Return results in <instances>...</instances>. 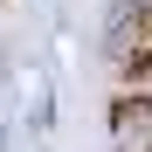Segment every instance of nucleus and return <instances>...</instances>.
<instances>
[{"instance_id": "obj_3", "label": "nucleus", "mask_w": 152, "mask_h": 152, "mask_svg": "<svg viewBox=\"0 0 152 152\" xmlns=\"http://www.w3.org/2000/svg\"><path fill=\"white\" fill-rule=\"evenodd\" d=\"M124 7H152V0H124Z\"/></svg>"}, {"instance_id": "obj_2", "label": "nucleus", "mask_w": 152, "mask_h": 152, "mask_svg": "<svg viewBox=\"0 0 152 152\" xmlns=\"http://www.w3.org/2000/svg\"><path fill=\"white\" fill-rule=\"evenodd\" d=\"M111 124L118 132H152V90H118L111 97Z\"/></svg>"}, {"instance_id": "obj_1", "label": "nucleus", "mask_w": 152, "mask_h": 152, "mask_svg": "<svg viewBox=\"0 0 152 152\" xmlns=\"http://www.w3.org/2000/svg\"><path fill=\"white\" fill-rule=\"evenodd\" d=\"M124 90H152V7H124V35L111 48Z\"/></svg>"}]
</instances>
